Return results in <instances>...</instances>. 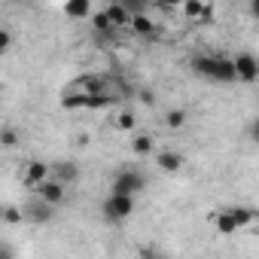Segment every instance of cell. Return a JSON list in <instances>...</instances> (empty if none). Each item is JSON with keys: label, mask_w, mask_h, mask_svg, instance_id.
Returning <instances> with one entry per match:
<instances>
[{"label": "cell", "mask_w": 259, "mask_h": 259, "mask_svg": "<svg viewBox=\"0 0 259 259\" xmlns=\"http://www.w3.org/2000/svg\"><path fill=\"white\" fill-rule=\"evenodd\" d=\"M183 16L186 19H201V13L207 10V4H204V0H183Z\"/></svg>", "instance_id": "ac0fdd59"}, {"label": "cell", "mask_w": 259, "mask_h": 259, "mask_svg": "<svg viewBox=\"0 0 259 259\" xmlns=\"http://www.w3.org/2000/svg\"><path fill=\"white\" fill-rule=\"evenodd\" d=\"M156 165H159V171H165V174H177V171L183 168V156L174 153V150H162V153H156Z\"/></svg>", "instance_id": "ba28073f"}, {"label": "cell", "mask_w": 259, "mask_h": 259, "mask_svg": "<svg viewBox=\"0 0 259 259\" xmlns=\"http://www.w3.org/2000/svg\"><path fill=\"white\" fill-rule=\"evenodd\" d=\"M141 189H147V177L135 168H122L116 171L113 183H110V192H125V195H138Z\"/></svg>", "instance_id": "3957f363"}, {"label": "cell", "mask_w": 259, "mask_h": 259, "mask_svg": "<svg viewBox=\"0 0 259 259\" xmlns=\"http://www.w3.org/2000/svg\"><path fill=\"white\" fill-rule=\"evenodd\" d=\"M52 177H58V180H64V183L70 186V183L79 177V168H76V165H55V168H52Z\"/></svg>", "instance_id": "e0dca14e"}, {"label": "cell", "mask_w": 259, "mask_h": 259, "mask_svg": "<svg viewBox=\"0 0 259 259\" xmlns=\"http://www.w3.org/2000/svg\"><path fill=\"white\" fill-rule=\"evenodd\" d=\"M128 28H132L138 37H147V40H153V37H156V22H153L147 13H138V16H132V25H128Z\"/></svg>", "instance_id": "8fae6325"}, {"label": "cell", "mask_w": 259, "mask_h": 259, "mask_svg": "<svg viewBox=\"0 0 259 259\" xmlns=\"http://www.w3.org/2000/svg\"><path fill=\"white\" fill-rule=\"evenodd\" d=\"M22 220H28L25 210H19V207H4V223H7V226H16V223H22Z\"/></svg>", "instance_id": "44dd1931"}, {"label": "cell", "mask_w": 259, "mask_h": 259, "mask_svg": "<svg viewBox=\"0 0 259 259\" xmlns=\"http://www.w3.org/2000/svg\"><path fill=\"white\" fill-rule=\"evenodd\" d=\"M10 43H13V34H10V31H0V52H7Z\"/></svg>", "instance_id": "d4e9b609"}, {"label": "cell", "mask_w": 259, "mask_h": 259, "mask_svg": "<svg viewBox=\"0 0 259 259\" xmlns=\"http://www.w3.org/2000/svg\"><path fill=\"white\" fill-rule=\"evenodd\" d=\"M73 89L89 92V95H107V79L104 76H82V79H76Z\"/></svg>", "instance_id": "5bb4252c"}, {"label": "cell", "mask_w": 259, "mask_h": 259, "mask_svg": "<svg viewBox=\"0 0 259 259\" xmlns=\"http://www.w3.org/2000/svg\"><path fill=\"white\" fill-rule=\"evenodd\" d=\"M183 122H186V110H171V113H165V125H168V128H183Z\"/></svg>", "instance_id": "ffe728a7"}, {"label": "cell", "mask_w": 259, "mask_h": 259, "mask_svg": "<svg viewBox=\"0 0 259 259\" xmlns=\"http://www.w3.org/2000/svg\"><path fill=\"white\" fill-rule=\"evenodd\" d=\"M213 226H217V232L220 235H235L241 226H238V220H235V213L226 207V210H220V213H213Z\"/></svg>", "instance_id": "7c38bea8"}, {"label": "cell", "mask_w": 259, "mask_h": 259, "mask_svg": "<svg viewBox=\"0 0 259 259\" xmlns=\"http://www.w3.org/2000/svg\"><path fill=\"white\" fill-rule=\"evenodd\" d=\"M64 16L73 22L92 19V0H64Z\"/></svg>", "instance_id": "9c48e42d"}, {"label": "cell", "mask_w": 259, "mask_h": 259, "mask_svg": "<svg viewBox=\"0 0 259 259\" xmlns=\"http://www.w3.org/2000/svg\"><path fill=\"white\" fill-rule=\"evenodd\" d=\"M101 213H104V220H110V223H122V220H128V217L135 213V195L110 192L107 201L101 204Z\"/></svg>", "instance_id": "7a4b0ae2"}, {"label": "cell", "mask_w": 259, "mask_h": 259, "mask_svg": "<svg viewBox=\"0 0 259 259\" xmlns=\"http://www.w3.org/2000/svg\"><path fill=\"white\" fill-rule=\"evenodd\" d=\"M52 213H55V204H49L46 198H37L34 204H28V207H25V217H28L31 223H49V220H52Z\"/></svg>", "instance_id": "52a82bcc"}, {"label": "cell", "mask_w": 259, "mask_h": 259, "mask_svg": "<svg viewBox=\"0 0 259 259\" xmlns=\"http://www.w3.org/2000/svg\"><path fill=\"white\" fill-rule=\"evenodd\" d=\"M247 138H250L253 144H259V116L250 122V128H247Z\"/></svg>", "instance_id": "cb8c5ba5"}, {"label": "cell", "mask_w": 259, "mask_h": 259, "mask_svg": "<svg viewBox=\"0 0 259 259\" xmlns=\"http://www.w3.org/2000/svg\"><path fill=\"white\" fill-rule=\"evenodd\" d=\"M235 73H238V82H256L259 79V58L253 52H238L235 55Z\"/></svg>", "instance_id": "277c9868"}, {"label": "cell", "mask_w": 259, "mask_h": 259, "mask_svg": "<svg viewBox=\"0 0 259 259\" xmlns=\"http://www.w3.org/2000/svg\"><path fill=\"white\" fill-rule=\"evenodd\" d=\"M132 150H135V156H153L156 153V138L147 135V132H138L132 138Z\"/></svg>", "instance_id": "4fadbf2b"}, {"label": "cell", "mask_w": 259, "mask_h": 259, "mask_svg": "<svg viewBox=\"0 0 259 259\" xmlns=\"http://www.w3.org/2000/svg\"><path fill=\"white\" fill-rule=\"evenodd\" d=\"M138 98H141V104H147V107H153V104H156V95H153L150 89H144V92H141Z\"/></svg>", "instance_id": "484cf974"}, {"label": "cell", "mask_w": 259, "mask_h": 259, "mask_svg": "<svg viewBox=\"0 0 259 259\" xmlns=\"http://www.w3.org/2000/svg\"><path fill=\"white\" fill-rule=\"evenodd\" d=\"M52 177V168H49V162H40V159H34V162H28L25 165V186H31V189H40L46 180Z\"/></svg>", "instance_id": "5b68a950"}, {"label": "cell", "mask_w": 259, "mask_h": 259, "mask_svg": "<svg viewBox=\"0 0 259 259\" xmlns=\"http://www.w3.org/2000/svg\"><path fill=\"white\" fill-rule=\"evenodd\" d=\"M229 210L235 213V220H238V226H241V229H247V226H250V223H256V217H259L253 207H244V204H235V207H229Z\"/></svg>", "instance_id": "2e32d148"}, {"label": "cell", "mask_w": 259, "mask_h": 259, "mask_svg": "<svg viewBox=\"0 0 259 259\" xmlns=\"http://www.w3.org/2000/svg\"><path fill=\"white\" fill-rule=\"evenodd\" d=\"M0 141H4V147H16V144H19V135L13 132V128H4V135H0Z\"/></svg>", "instance_id": "603a6c76"}, {"label": "cell", "mask_w": 259, "mask_h": 259, "mask_svg": "<svg viewBox=\"0 0 259 259\" xmlns=\"http://www.w3.org/2000/svg\"><path fill=\"white\" fill-rule=\"evenodd\" d=\"M113 125L119 128V132H135V128H138V119H135V113H119V116L113 119Z\"/></svg>", "instance_id": "d6986e66"}, {"label": "cell", "mask_w": 259, "mask_h": 259, "mask_svg": "<svg viewBox=\"0 0 259 259\" xmlns=\"http://www.w3.org/2000/svg\"><path fill=\"white\" fill-rule=\"evenodd\" d=\"M92 28H95V34H110V31H116V25L110 22L107 10H101V13H92Z\"/></svg>", "instance_id": "9a60e30c"}, {"label": "cell", "mask_w": 259, "mask_h": 259, "mask_svg": "<svg viewBox=\"0 0 259 259\" xmlns=\"http://www.w3.org/2000/svg\"><path fill=\"white\" fill-rule=\"evenodd\" d=\"M122 4L132 10V16H138V13H147V0H122Z\"/></svg>", "instance_id": "7402d4cb"}, {"label": "cell", "mask_w": 259, "mask_h": 259, "mask_svg": "<svg viewBox=\"0 0 259 259\" xmlns=\"http://www.w3.org/2000/svg\"><path fill=\"white\" fill-rule=\"evenodd\" d=\"M250 16L259 22V0H250Z\"/></svg>", "instance_id": "83f0119b"}, {"label": "cell", "mask_w": 259, "mask_h": 259, "mask_svg": "<svg viewBox=\"0 0 259 259\" xmlns=\"http://www.w3.org/2000/svg\"><path fill=\"white\" fill-rule=\"evenodd\" d=\"M37 195H40V198H46L49 204H55V207H58V204L64 201V195H67V183H64V180H58V177H49V180L37 189Z\"/></svg>", "instance_id": "8992f818"}, {"label": "cell", "mask_w": 259, "mask_h": 259, "mask_svg": "<svg viewBox=\"0 0 259 259\" xmlns=\"http://www.w3.org/2000/svg\"><path fill=\"white\" fill-rule=\"evenodd\" d=\"M159 7H165V10H177V7H183V0H159Z\"/></svg>", "instance_id": "4316f807"}, {"label": "cell", "mask_w": 259, "mask_h": 259, "mask_svg": "<svg viewBox=\"0 0 259 259\" xmlns=\"http://www.w3.org/2000/svg\"><path fill=\"white\" fill-rule=\"evenodd\" d=\"M107 16H110V22L116 28H128V25H132V10H128L122 0H113V4L107 7Z\"/></svg>", "instance_id": "30bf717a"}, {"label": "cell", "mask_w": 259, "mask_h": 259, "mask_svg": "<svg viewBox=\"0 0 259 259\" xmlns=\"http://www.w3.org/2000/svg\"><path fill=\"white\" fill-rule=\"evenodd\" d=\"M192 70L198 76L213 79V82H238L235 58H229V55H195L192 58Z\"/></svg>", "instance_id": "6da1fadb"}]
</instances>
